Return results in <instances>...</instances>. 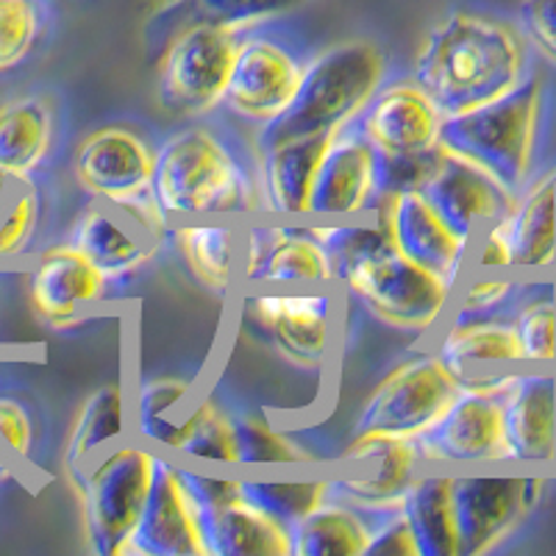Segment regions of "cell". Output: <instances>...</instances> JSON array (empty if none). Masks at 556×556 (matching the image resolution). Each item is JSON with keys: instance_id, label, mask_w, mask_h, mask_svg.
<instances>
[{"instance_id": "obj_1", "label": "cell", "mask_w": 556, "mask_h": 556, "mask_svg": "<svg viewBox=\"0 0 556 556\" xmlns=\"http://www.w3.org/2000/svg\"><path fill=\"white\" fill-rule=\"evenodd\" d=\"M529 76V45L506 20L451 12L426 34L412 62V81L445 114L506 96Z\"/></svg>"}, {"instance_id": "obj_2", "label": "cell", "mask_w": 556, "mask_h": 556, "mask_svg": "<svg viewBox=\"0 0 556 556\" xmlns=\"http://www.w3.org/2000/svg\"><path fill=\"white\" fill-rule=\"evenodd\" d=\"M151 198L167 220L260 215L256 178L206 126L181 128L156 148Z\"/></svg>"}, {"instance_id": "obj_3", "label": "cell", "mask_w": 556, "mask_h": 556, "mask_svg": "<svg viewBox=\"0 0 556 556\" xmlns=\"http://www.w3.org/2000/svg\"><path fill=\"white\" fill-rule=\"evenodd\" d=\"M387 81V56L370 39L337 42L309 62L287 112L256 128V146L354 126L376 89Z\"/></svg>"}, {"instance_id": "obj_4", "label": "cell", "mask_w": 556, "mask_h": 556, "mask_svg": "<svg viewBox=\"0 0 556 556\" xmlns=\"http://www.w3.org/2000/svg\"><path fill=\"white\" fill-rule=\"evenodd\" d=\"M543 89V78L529 73L518 87L484 106L445 114L437 146L484 170L515 195L534 173Z\"/></svg>"}, {"instance_id": "obj_5", "label": "cell", "mask_w": 556, "mask_h": 556, "mask_svg": "<svg viewBox=\"0 0 556 556\" xmlns=\"http://www.w3.org/2000/svg\"><path fill=\"white\" fill-rule=\"evenodd\" d=\"M156 456L159 451L126 437L89 462L76 484L89 554L126 556L151 490Z\"/></svg>"}, {"instance_id": "obj_6", "label": "cell", "mask_w": 556, "mask_h": 556, "mask_svg": "<svg viewBox=\"0 0 556 556\" xmlns=\"http://www.w3.org/2000/svg\"><path fill=\"white\" fill-rule=\"evenodd\" d=\"M340 290L354 295L376 320L420 334H431L448 320L456 298L448 278L404 260L392 248L356 265Z\"/></svg>"}, {"instance_id": "obj_7", "label": "cell", "mask_w": 556, "mask_h": 556, "mask_svg": "<svg viewBox=\"0 0 556 556\" xmlns=\"http://www.w3.org/2000/svg\"><path fill=\"white\" fill-rule=\"evenodd\" d=\"M459 392V381L434 351L401 362L370 390L356 415L354 434L417 440L437 424Z\"/></svg>"}, {"instance_id": "obj_8", "label": "cell", "mask_w": 556, "mask_h": 556, "mask_svg": "<svg viewBox=\"0 0 556 556\" xmlns=\"http://www.w3.org/2000/svg\"><path fill=\"white\" fill-rule=\"evenodd\" d=\"M240 34L206 20L173 37L159 64V103L181 117H201L223 103Z\"/></svg>"}, {"instance_id": "obj_9", "label": "cell", "mask_w": 556, "mask_h": 556, "mask_svg": "<svg viewBox=\"0 0 556 556\" xmlns=\"http://www.w3.org/2000/svg\"><path fill=\"white\" fill-rule=\"evenodd\" d=\"M545 476L454 473L459 556H484L513 538L545 495Z\"/></svg>"}, {"instance_id": "obj_10", "label": "cell", "mask_w": 556, "mask_h": 556, "mask_svg": "<svg viewBox=\"0 0 556 556\" xmlns=\"http://www.w3.org/2000/svg\"><path fill=\"white\" fill-rule=\"evenodd\" d=\"M167 235L170 220L159 212L153 198L137 206H112L98 201L78 215L70 245L84 253L112 285L142 270Z\"/></svg>"}, {"instance_id": "obj_11", "label": "cell", "mask_w": 556, "mask_h": 556, "mask_svg": "<svg viewBox=\"0 0 556 556\" xmlns=\"http://www.w3.org/2000/svg\"><path fill=\"white\" fill-rule=\"evenodd\" d=\"M424 468L506 465L501 395L459 387L448 409L415 440Z\"/></svg>"}, {"instance_id": "obj_12", "label": "cell", "mask_w": 556, "mask_h": 556, "mask_svg": "<svg viewBox=\"0 0 556 556\" xmlns=\"http://www.w3.org/2000/svg\"><path fill=\"white\" fill-rule=\"evenodd\" d=\"M304 76V62L278 39L260 31L240 34L231 76L220 106L262 128L287 112Z\"/></svg>"}, {"instance_id": "obj_13", "label": "cell", "mask_w": 556, "mask_h": 556, "mask_svg": "<svg viewBox=\"0 0 556 556\" xmlns=\"http://www.w3.org/2000/svg\"><path fill=\"white\" fill-rule=\"evenodd\" d=\"M256 317L276 351L301 367H323L334 356L342 329L337 287L326 292H260L251 298Z\"/></svg>"}, {"instance_id": "obj_14", "label": "cell", "mask_w": 556, "mask_h": 556, "mask_svg": "<svg viewBox=\"0 0 556 556\" xmlns=\"http://www.w3.org/2000/svg\"><path fill=\"white\" fill-rule=\"evenodd\" d=\"M431 351L465 390L504 392L523 367L518 337L506 317H448Z\"/></svg>"}, {"instance_id": "obj_15", "label": "cell", "mask_w": 556, "mask_h": 556, "mask_svg": "<svg viewBox=\"0 0 556 556\" xmlns=\"http://www.w3.org/2000/svg\"><path fill=\"white\" fill-rule=\"evenodd\" d=\"M153 159L151 148L137 131L123 126H103L84 137L76 151V181L87 195L112 206H137L151 198Z\"/></svg>"}, {"instance_id": "obj_16", "label": "cell", "mask_w": 556, "mask_h": 556, "mask_svg": "<svg viewBox=\"0 0 556 556\" xmlns=\"http://www.w3.org/2000/svg\"><path fill=\"white\" fill-rule=\"evenodd\" d=\"M367 215L384 228L392 251L459 287L468 273L470 245L437 217L420 192L376 195Z\"/></svg>"}, {"instance_id": "obj_17", "label": "cell", "mask_w": 556, "mask_h": 556, "mask_svg": "<svg viewBox=\"0 0 556 556\" xmlns=\"http://www.w3.org/2000/svg\"><path fill=\"white\" fill-rule=\"evenodd\" d=\"M240 276L253 287H334L309 223H253L240 231Z\"/></svg>"}, {"instance_id": "obj_18", "label": "cell", "mask_w": 556, "mask_h": 556, "mask_svg": "<svg viewBox=\"0 0 556 556\" xmlns=\"http://www.w3.org/2000/svg\"><path fill=\"white\" fill-rule=\"evenodd\" d=\"M126 554L206 556L198 506L184 484L176 456L159 451L151 490H148L146 506H142Z\"/></svg>"}, {"instance_id": "obj_19", "label": "cell", "mask_w": 556, "mask_h": 556, "mask_svg": "<svg viewBox=\"0 0 556 556\" xmlns=\"http://www.w3.org/2000/svg\"><path fill=\"white\" fill-rule=\"evenodd\" d=\"M506 465H556V367L523 365L501 392Z\"/></svg>"}, {"instance_id": "obj_20", "label": "cell", "mask_w": 556, "mask_h": 556, "mask_svg": "<svg viewBox=\"0 0 556 556\" xmlns=\"http://www.w3.org/2000/svg\"><path fill=\"white\" fill-rule=\"evenodd\" d=\"M342 462H367L374 473L331 476V495L370 515L399 509L412 476L424 468L415 440L381 434H354L342 451Z\"/></svg>"}, {"instance_id": "obj_21", "label": "cell", "mask_w": 556, "mask_h": 556, "mask_svg": "<svg viewBox=\"0 0 556 556\" xmlns=\"http://www.w3.org/2000/svg\"><path fill=\"white\" fill-rule=\"evenodd\" d=\"M420 195L429 201L437 217L468 245L486 226H493L495 220L504 217L515 198L484 170H479L465 159L451 156L443 148H440L434 173L424 184Z\"/></svg>"}, {"instance_id": "obj_22", "label": "cell", "mask_w": 556, "mask_h": 556, "mask_svg": "<svg viewBox=\"0 0 556 556\" xmlns=\"http://www.w3.org/2000/svg\"><path fill=\"white\" fill-rule=\"evenodd\" d=\"M440 126L443 112L412 81V76L381 84L354 123L376 153L434 151Z\"/></svg>"}, {"instance_id": "obj_23", "label": "cell", "mask_w": 556, "mask_h": 556, "mask_svg": "<svg viewBox=\"0 0 556 556\" xmlns=\"http://www.w3.org/2000/svg\"><path fill=\"white\" fill-rule=\"evenodd\" d=\"M376 198V151L354 126L331 134L309 198V220L365 217Z\"/></svg>"}, {"instance_id": "obj_24", "label": "cell", "mask_w": 556, "mask_h": 556, "mask_svg": "<svg viewBox=\"0 0 556 556\" xmlns=\"http://www.w3.org/2000/svg\"><path fill=\"white\" fill-rule=\"evenodd\" d=\"M331 134H309L256 146L260 212L273 220H309V198L317 167Z\"/></svg>"}, {"instance_id": "obj_25", "label": "cell", "mask_w": 556, "mask_h": 556, "mask_svg": "<svg viewBox=\"0 0 556 556\" xmlns=\"http://www.w3.org/2000/svg\"><path fill=\"white\" fill-rule=\"evenodd\" d=\"M109 281L92 267V262L70 245H53L42 251L31 270V304L53 329H67L81 320L89 306L101 304Z\"/></svg>"}, {"instance_id": "obj_26", "label": "cell", "mask_w": 556, "mask_h": 556, "mask_svg": "<svg viewBox=\"0 0 556 556\" xmlns=\"http://www.w3.org/2000/svg\"><path fill=\"white\" fill-rule=\"evenodd\" d=\"M513 270L520 276H545L556 270V173L531 176L523 190L515 192L513 203L501 217Z\"/></svg>"}, {"instance_id": "obj_27", "label": "cell", "mask_w": 556, "mask_h": 556, "mask_svg": "<svg viewBox=\"0 0 556 556\" xmlns=\"http://www.w3.org/2000/svg\"><path fill=\"white\" fill-rule=\"evenodd\" d=\"M198 506V504H195ZM206 556H290L285 523L248 504L240 493L217 504L198 506Z\"/></svg>"}, {"instance_id": "obj_28", "label": "cell", "mask_w": 556, "mask_h": 556, "mask_svg": "<svg viewBox=\"0 0 556 556\" xmlns=\"http://www.w3.org/2000/svg\"><path fill=\"white\" fill-rule=\"evenodd\" d=\"M417 556H459L454 518V473L417 470L399 504Z\"/></svg>"}, {"instance_id": "obj_29", "label": "cell", "mask_w": 556, "mask_h": 556, "mask_svg": "<svg viewBox=\"0 0 556 556\" xmlns=\"http://www.w3.org/2000/svg\"><path fill=\"white\" fill-rule=\"evenodd\" d=\"M195 399V387L187 379H146L128 401V437L148 448L176 456L181 448L184 415Z\"/></svg>"}, {"instance_id": "obj_30", "label": "cell", "mask_w": 556, "mask_h": 556, "mask_svg": "<svg viewBox=\"0 0 556 556\" xmlns=\"http://www.w3.org/2000/svg\"><path fill=\"white\" fill-rule=\"evenodd\" d=\"M128 437V395L121 384H103L81 404L76 420L70 426L64 443L62 465L67 481L76 484L89 462Z\"/></svg>"}, {"instance_id": "obj_31", "label": "cell", "mask_w": 556, "mask_h": 556, "mask_svg": "<svg viewBox=\"0 0 556 556\" xmlns=\"http://www.w3.org/2000/svg\"><path fill=\"white\" fill-rule=\"evenodd\" d=\"M53 146V109L42 98H17L0 106V173L23 184L45 165Z\"/></svg>"}, {"instance_id": "obj_32", "label": "cell", "mask_w": 556, "mask_h": 556, "mask_svg": "<svg viewBox=\"0 0 556 556\" xmlns=\"http://www.w3.org/2000/svg\"><path fill=\"white\" fill-rule=\"evenodd\" d=\"M290 540V556H365L370 543V515L329 495L292 526Z\"/></svg>"}, {"instance_id": "obj_33", "label": "cell", "mask_w": 556, "mask_h": 556, "mask_svg": "<svg viewBox=\"0 0 556 556\" xmlns=\"http://www.w3.org/2000/svg\"><path fill=\"white\" fill-rule=\"evenodd\" d=\"M170 237L192 276L212 292H228L240 260V228L226 223H176Z\"/></svg>"}, {"instance_id": "obj_34", "label": "cell", "mask_w": 556, "mask_h": 556, "mask_svg": "<svg viewBox=\"0 0 556 556\" xmlns=\"http://www.w3.org/2000/svg\"><path fill=\"white\" fill-rule=\"evenodd\" d=\"M506 320L513 323L523 365L556 367V278L526 276Z\"/></svg>"}, {"instance_id": "obj_35", "label": "cell", "mask_w": 556, "mask_h": 556, "mask_svg": "<svg viewBox=\"0 0 556 556\" xmlns=\"http://www.w3.org/2000/svg\"><path fill=\"white\" fill-rule=\"evenodd\" d=\"M240 495L273 520L292 529L298 520H304L312 509L329 498L331 476L245 473L240 476Z\"/></svg>"}, {"instance_id": "obj_36", "label": "cell", "mask_w": 556, "mask_h": 556, "mask_svg": "<svg viewBox=\"0 0 556 556\" xmlns=\"http://www.w3.org/2000/svg\"><path fill=\"white\" fill-rule=\"evenodd\" d=\"M235 443H237V468H304L317 465V456L295 437L278 429L267 417L256 412L235 415Z\"/></svg>"}, {"instance_id": "obj_37", "label": "cell", "mask_w": 556, "mask_h": 556, "mask_svg": "<svg viewBox=\"0 0 556 556\" xmlns=\"http://www.w3.org/2000/svg\"><path fill=\"white\" fill-rule=\"evenodd\" d=\"M309 231L320 242L323 251H326V260H329L331 267V281H334L337 290H340L345 276L356 265L392 248L390 240H387V231L370 215L351 217V220L309 223Z\"/></svg>"}, {"instance_id": "obj_38", "label": "cell", "mask_w": 556, "mask_h": 556, "mask_svg": "<svg viewBox=\"0 0 556 556\" xmlns=\"http://www.w3.org/2000/svg\"><path fill=\"white\" fill-rule=\"evenodd\" d=\"M178 462H217V465H235V415H228L217 401L198 395L184 415L181 448Z\"/></svg>"}, {"instance_id": "obj_39", "label": "cell", "mask_w": 556, "mask_h": 556, "mask_svg": "<svg viewBox=\"0 0 556 556\" xmlns=\"http://www.w3.org/2000/svg\"><path fill=\"white\" fill-rule=\"evenodd\" d=\"M523 281L526 276L513 270L465 273L448 317H506L523 290Z\"/></svg>"}, {"instance_id": "obj_40", "label": "cell", "mask_w": 556, "mask_h": 556, "mask_svg": "<svg viewBox=\"0 0 556 556\" xmlns=\"http://www.w3.org/2000/svg\"><path fill=\"white\" fill-rule=\"evenodd\" d=\"M42 31L37 0H0V73L26 62Z\"/></svg>"}, {"instance_id": "obj_41", "label": "cell", "mask_w": 556, "mask_h": 556, "mask_svg": "<svg viewBox=\"0 0 556 556\" xmlns=\"http://www.w3.org/2000/svg\"><path fill=\"white\" fill-rule=\"evenodd\" d=\"M306 0H195L198 20L226 26L237 34L256 31L262 23L295 12Z\"/></svg>"}, {"instance_id": "obj_42", "label": "cell", "mask_w": 556, "mask_h": 556, "mask_svg": "<svg viewBox=\"0 0 556 556\" xmlns=\"http://www.w3.org/2000/svg\"><path fill=\"white\" fill-rule=\"evenodd\" d=\"M39 226V195L31 184H14L0 206V260L20 256L31 245Z\"/></svg>"}, {"instance_id": "obj_43", "label": "cell", "mask_w": 556, "mask_h": 556, "mask_svg": "<svg viewBox=\"0 0 556 556\" xmlns=\"http://www.w3.org/2000/svg\"><path fill=\"white\" fill-rule=\"evenodd\" d=\"M440 159V146L426 153H376V195L420 192Z\"/></svg>"}, {"instance_id": "obj_44", "label": "cell", "mask_w": 556, "mask_h": 556, "mask_svg": "<svg viewBox=\"0 0 556 556\" xmlns=\"http://www.w3.org/2000/svg\"><path fill=\"white\" fill-rule=\"evenodd\" d=\"M518 23L526 45L556 67V0H520Z\"/></svg>"}, {"instance_id": "obj_45", "label": "cell", "mask_w": 556, "mask_h": 556, "mask_svg": "<svg viewBox=\"0 0 556 556\" xmlns=\"http://www.w3.org/2000/svg\"><path fill=\"white\" fill-rule=\"evenodd\" d=\"M365 556H417L412 531L399 509L370 515V543Z\"/></svg>"}, {"instance_id": "obj_46", "label": "cell", "mask_w": 556, "mask_h": 556, "mask_svg": "<svg viewBox=\"0 0 556 556\" xmlns=\"http://www.w3.org/2000/svg\"><path fill=\"white\" fill-rule=\"evenodd\" d=\"M34 448V420L17 399L0 395V451L12 459H28Z\"/></svg>"}, {"instance_id": "obj_47", "label": "cell", "mask_w": 556, "mask_h": 556, "mask_svg": "<svg viewBox=\"0 0 556 556\" xmlns=\"http://www.w3.org/2000/svg\"><path fill=\"white\" fill-rule=\"evenodd\" d=\"M504 270H513V251H509L504 228H501V223L495 220L493 226H486L484 231L470 242L468 273H504Z\"/></svg>"}, {"instance_id": "obj_48", "label": "cell", "mask_w": 556, "mask_h": 556, "mask_svg": "<svg viewBox=\"0 0 556 556\" xmlns=\"http://www.w3.org/2000/svg\"><path fill=\"white\" fill-rule=\"evenodd\" d=\"M12 187H14L12 178H9L7 173H0V206H3L7 195H9V192H12Z\"/></svg>"}, {"instance_id": "obj_49", "label": "cell", "mask_w": 556, "mask_h": 556, "mask_svg": "<svg viewBox=\"0 0 556 556\" xmlns=\"http://www.w3.org/2000/svg\"><path fill=\"white\" fill-rule=\"evenodd\" d=\"M9 476V462H7V454L0 451V479H7Z\"/></svg>"}, {"instance_id": "obj_50", "label": "cell", "mask_w": 556, "mask_h": 556, "mask_svg": "<svg viewBox=\"0 0 556 556\" xmlns=\"http://www.w3.org/2000/svg\"><path fill=\"white\" fill-rule=\"evenodd\" d=\"M167 7H178V3H187V0H165Z\"/></svg>"}]
</instances>
